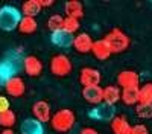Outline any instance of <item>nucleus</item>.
<instances>
[{
  "label": "nucleus",
  "mask_w": 152,
  "mask_h": 134,
  "mask_svg": "<svg viewBox=\"0 0 152 134\" xmlns=\"http://www.w3.org/2000/svg\"><path fill=\"white\" fill-rule=\"evenodd\" d=\"M64 11H66V17H72V18H76L79 20L84 17V8H82V3L78 2V0H69L64 6Z\"/></svg>",
  "instance_id": "nucleus-17"
},
{
  "label": "nucleus",
  "mask_w": 152,
  "mask_h": 134,
  "mask_svg": "<svg viewBox=\"0 0 152 134\" xmlns=\"http://www.w3.org/2000/svg\"><path fill=\"white\" fill-rule=\"evenodd\" d=\"M88 116H90L91 119H96V120L111 122L113 117L116 116V107L102 102L99 105H94V108H91L90 111H88Z\"/></svg>",
  "instance_id": "nucleus-6"
},
{
  "label": "nucleus",
  "mask_w": 152,
  "mask_h": 134,
  "mask_svg": "<svg viewBox=\"0 0 152 134\" xmlns=\"http://www.w3.org/2000/svg\"><path fill=\"white\" fill-rule=\"evenodd\" d=\"M129 134H149V130H148L146 125L138 124V125L131 127V133H129Z\"/></svg>",
  "instance_id": "nucleus-27"
},
{
  "label": "nucleus",
  "mask_w": 152,
  "mask_h": 134,
  "mask_svg": "<svg viewBox=\"0 0 152 134\" xmlns=\"http://www.w3.org/2000/svg\"><path fill=\"white\" fill-rule=\"evenodd\" d=\"M72 69H73L72 61L64 53L53 55L52 59H50V72H52L55 76H58V78H64V76L70 75Z\"/></svg>",
  "instance_id": "nucleus-4"
},
{
  "label": "nucleus",
  "mask_w": 152,
  "mask_h": 134,
  "mask_svg": "<svg viewBox=\"0 0 152 134\" xmlns=\"http://www.w3.org/2000/svg\"><path fill=\"white\" fill-rule=\"evenodd\" d=\"M32 114L34 119L41 122V124H46V122H50V117H52V108H50V104L47 101H37L32 105Z\"/></svg>",
  "instance_id": "nucleus-8"
},
{
  "label": "nucleus",
  "mask_w": 152,
  "mask_h": 134,
  "mask_svg": "<svg viewBox=\"0 0 152 134\" xmlns=\"http://www.w3.org/2000/svg\"><path fill=\"white\" fill-rule=\"evenodd\" d=\"M41 12V6L38 0H26L21 6V15L23 17H32L35 18Z\"/></svg>",
  "instance_id": "nucleus-18"
},
{
  "label": "nucleus",
  "mask_w": 152,
  "mask_h": 134,
  "mask_svg": "<svg viewBox=\"0 0 152 134\" xmlns=\"http://www.w3.org/2000/svg\"><path fill=\"white\" fill-rule=\"evenodd\" d=\"M9 110V99L6 96H0V113L8 111Z\"/></svg>",
  "instance_id": "nucleus-28"
},
{
  "label": "nucleus",
  "mask_w": 152,
  "mask_h": 134,
  "mask_svg": "<svg viewBox=\"0 0 152 134\" xmlns=\"http://www.w3.org/2000/svg\"><path fill=\"white\" fill-rule=\"evenodd\" d=\"M91 53L94 55V58L97 59H108L113 53L110 52V49L107 47V44L104 43V40H97L93 43V47H91Z\"/></svg>",
  "instance_id": "nucleus-19"
},
{
  "label": "nucleus",
  "mask_w": 152,
  "mask_h": 134,
  "mask_svg": "<svg viewBox=\"0 0 152 134\" xmlns=\"http://www.w3.org/2000/svg\"><path fill=\"white\" fill-rule=\"evenodd\" d=\"M135 113L140 119H152V105L137 104L135 105Z\"/></svg>",
  "instance_id": "nucleus-26"
},
{
  "label": "nucleus",
  "mask_w": 152,
  "mask_h": 134,
  "mask_svg": "<svg viewBox=\"0 0 152 134\" xmlns=\"http://www.w3.org/2000/svg\"><path fill=\"white\" fill-rule=\"evenodd\" d=\"M75 122H76V114L70 108L58 110L50 117V125L56 133H69L75 127Z\"/></svg>",
  "instance_id": "nucleus-2"
},
{
  "label": "nucleus",
  "mask_w": 152,
  "mask_h": 134,
  "mask_svg": "<svg viewBox=\"0 0 152 134\" xmlns=\"http://www.w3.org/2000/svg\"><path fill=\"white\" fill-rule=\"evenodd\" d=\"M15 122H17V116H15V113L12 111L11 108L8 110V111L0 113V127H3V128H12V127L15 125Z\"/></svg>",
  "instance_id": "nucleus-23"
},
{
  "label": "nucleus",
  "mask_w": 152,
  "mask_h": 134,
  "mask_svg": "<svg viewBox=\"0 0 152 134\" xmlns=\"http://www.w3.org/2000/svg\"><path fill=\"white\" fill-rule=\"evenodd\" d=\"M81 28V23L79 20H76V18H72V17H64V21H62V31H66L69 34H75V32H78Z\"/></svg>",
  "instance_id": "nucleus-24"
},
{
  "label": "nucleus",
  "mask_w": 152,
  "mask_h": 134,
  "mask_svg": "<svg viewBox=\"0 0 152 134\" xmlns=\"http://www.w3.org/2000/svg\"><path fill=\"white\" fill-rule=\"evenodd\" d=\"M20 133L21 134H44V127L41 122L35 120L34 117L24 119L23 124L20 125Z\"/></svg>",
  "instance_id": "nucleus-14"
},
{
  "label": "nucleus",
  "mask_w": 152,
  "mask_h": 134,
  "mask_svg": "<svg viewBox=\"0 0 152 134\" xmlns=\"http://www.w3.org/2000/svg\"><path fill=\"white\" fill-rule=\"evenodd\" d=\"M102 75L97 69L93 67H84L79 72V82L82 87H91V85H100Z\"/></svg>",
  "instance_id": "nucleus-7"
},
{
  "label": "nucleus",
  "mask_w": 152,
  "mask_h": 134,
  "mask_svg": "<svg viewBox=\"0 0 152 134\" xmlns=\"http://www.w3.org/2000/svg\"><path fill=\"white\" fill-rule=\"evenodd\" d=\"M0 134H15V133H14V130H12V128H3Z\"/></svg>",
  "instance_id": "nucleus-31"
},
{
  "label": "nucleus",
  "mask_w": 152,
  "mask_h": 134,
  "mask_svg": "<svg viewBox=\"0 0 152 134\" xmlns=\"http://www.w3.org/2000/svg\"><path fill=\"white\" fill-rule=\"evenodd\" d=\"M82 97L93 105L102 104V87L100 85H91V87H82Z\"/></svg>",
  "instance_id": "nucleus-12"
},
{
  "label": "nucleus",
  "mask_w": 152,
  "mask_h": 134,
  "mask_svg": "<svg viewBox=\"0 0 152 134\" xmlns=\"http://www.w3.org/2000/svg\"><path fill=\"white\" fill-rule=\"evenodd\" d=\"M62 21H64V17H62L61 14H53V15H50L49 20H47V28L52 32L61 31L62 29Z\"/></svg>",
  "instance_id": "nucleus-25"
},
{
  "label": "nucleus",
  "mask_w": 152,
  "mask_h": 134,
  "mask_svg": "<svg viewBox=\"0 0 152 134\" xmlns=\"http://www.w3.org/2000/svg\"><path fill=\"white\" fill-rule=\"evenodd\" d=\"M40 2V6H41V9L43 8H50V6H53V0H38Z\"/></svg>",
  "instance_id": "nucleus-29"
},
{
  "label": "nucleus",
  "mask_w": 152,
  "mask_h": 134,
  "mask_svg": "<svg viewBox=\"0 0 152 134\" xmlns=\"http://www.w3.org/2000/svg\"><path fill=\"white\" fill-rule=\"evenodd\" d=\"M37 28H38V24H37L35 18H32V17H23V15H21V20H20L18 26H17V29L21 34H24V35L34 34L37 31Z\"/></svg>",
  "instance_id": "nucleus-20"
},
{
  "label": "nucleus",
  "mask_w": 152,
  "mask_h": 134,
  "mask_svg": "<svg viewBox=\"0 0 152 134\" xmlns=\"http://www.w3.org/2000/svg\"><path fill=\"white\" fill-rule=\"evenodd\" d=\"M93 43H94V40L91 38L90 34L81 32V34H78L73 38V44L72 46L76 49V52H79V53H88V52H91Z\"/></svg>",
  "instance_id": "nucleus-10"
},
{
  "label": "nucleus",
  "mask_w": 152,
  "mask_h": 134,
  "mask_svg": "<svg viewBox=\"0 0 152 134\" xmlns=\"http://www.w3.org/2000/svg\"><path fill=\"white\" fill-rule=\"evenodd\" d=\"M111 124L113 134H129L131 133V124L125 116H114Z\"/></svg>",
  "instance_id": "nucleus-13"
},
{
  "label": "nucleus",
  "mask_w": 152,
  "mask_h": 134,
  "mask_svg": "<svg viewBox=\"0 0 152 134\" xmlns=\"http://www.w3.org/2000/svg\"><path fill=\"white\" fill-rule=\"evenodd\" d=\"M23 69L26 72V75L29 76H40L43 72V63L40 58H37L35 55H28L23 58Z\"/></svg>",
  "instance_id": "nucleus-9"
},
{
  "label": "nucleus",
  "mask_w": 152,
  "mask_h": 134,
  "mask_svg": "<svg viewBox=\"0 0 152 134\" xmlns=\"http://www.w3.org/2000/svg\"><path fill=\"white\" fill-rule=\"evenodd\" d=\"M120 101V89L117 85H107L102 89V102L108 105H116Z\"/></svg>",
  "instance_id": "nucleus-15"
},
{
  "label": "nucleus",
  "mask_w": 152,
  "mask_h": 134,
  "mask_svg": "<svg viewBox=\"0 0 152 134\" xmlns=\"http://www.w3.org/2000/svg\"><path fill=\"white\" fill-rule=\"evenodd\" d=\"M117 87L123 89H138L140 87V76L134 70H122L117 75Z\"/></svg>",
  "instance_id": "nucleus-5"
},
{
  "label": "nucleus",
  "mask_w": 152,
  "mask_h": 134,
  "mask_svg": "<svg viewBox=\"0 0 152 134\" xmlns=\"http://www.w3.org/2000/svg\"><path fill=\"white\" fill-rule=\"evenodd\" d=\"M73 38L75 37L66 31H56V32H52V35H50V41H52V44L58 46V47H69L73 44Z\"/></svg>",
  "instance_id": "nucleus-16"
},
{
  "label": "nucleus",
  "mask_w": 152,
  "mask_h": 134,
  "mask_svg": "<svg viewBox=\"0 0 152 134\" xmlns=\"http://www.w3.org/2000/svg\"><path fill=\"white\" fill-rule=\"evenodd\" d=\"M120 101L125 105H137L138 104V89H123L120 92Z\"/></svg>",
  "instance_id": "nucleus-21"
},
{
  "label": "nucleus",
  "mask_w": 152,
  "mask_h": 134,
  "mask_svg": "<svg viewBox=\"0 0 152 134\" xmlns=\"http://www.w3.org/2000/svg\"><path fill=\"white\" fill-rule=\"evenodd\" d=\"M138 104L152 105V82H146L138 87Z\"/></svg>",
  "instance_id": "nucleus-22"
},
{
  "label": "nucleus",
  "mask_w": 152,
  "mask_h": 134,
  "mask_svg": "<svg viewBox=\"0 0 152 134\" xmlns=\"http://www.w3.org/2000/svg\"><path fill=\"white\" fill-rule=\"evenodd\" d=\"M79 134H99V131H97V130H94V128L87 127V128H82V130L79 131Z\"/></svg>",
  "instance_id": "nucleus-30"
},
{
  "label": "nucleus",
  "mask_w": 152,
  "mask_h": 134,
  "mask_svg": "<svg viewBox=\"0 0 152 134\" xmlns=\"http://www.w3.org/2000/svg\"><path fill=\"white\" fill-rule=\"evenodd\" d=\"M104 43L107 44V47L110 49L111 53H122L129 47L131 40L122 29L114 28L104 37Z\"/></svg>",
  "instance_id": "nucleus-1"
},
{
  "label": "nucleus",
  "mask_w": 152,
  "mask_h": 134,
  "mask_svg": "<svg viewBox=\"0 0 152 134\" xmlns=\"http://www.w3.org/2000/svg\"><path fill=\"white\" fill-rule=\"evenodd\" d=\"M5 90L12 97H20V96L24 94V92H26V85H24V81L20 76H12L6 81Z\"/></svg>",
  "instance_id": "nucleus-11"
},
{
  "label": "nucleus",
  "mask_w": 152,
  "mask_h": 134,
  "mask_svg": "<svg viewBox=\"0 0 152 134\" xmlns=\"http://www.w3.org/2000/svg\"><path fill=\"white\" fill-rule=\"evenodd\" d=\"M21 20V12L15 6H2L0 8V29L2 31H14L17 29Z\"/></svg>",
  "instance_id": "nucleus-3"
}]
</instances>
